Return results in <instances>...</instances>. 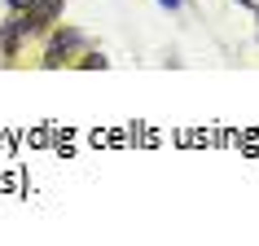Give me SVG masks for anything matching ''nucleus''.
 Masks as SVG:
<instances>
[{
	"mask_svg": "<svg viewBox=\"0 0 259 246\" xmlns=\"http://www.w3.org/2000/svg\"><path fill=\"white\" fill-rule=\"evenodd\" d=\"M62 14V0H35V14H31V22L40 27V22H49V18Z\"/></svg>",
	"mask_w": 259,
	"mask_h": 246,
	"instance_id": "f257e3e1",
	"label": "nucleus"
},
{
	"mask_svg": "<svg viewBox=\"0 0 259 246\" xmlns=\"http://www.w3.org/2000/svg\"><path fill=\"white\" fill-rule=\"evenodd\" d=\"M163 5H167V9H171V5H180V0H163Z\"/></svg>",
	"mask_w": 259,
	"mask_h": 246,
	"instance_id": "20e7f679",
	"label": "nucleus"
},
{
	"mask_svg": "<svg viewBox=\"0 0 259 246\" xmlns=\"http://www.w3.org/2000/svg\"><path fill=\"white\" fill-rule=\"evenodd\" d=\"M242 5H250V9H259V0H242Z\"/></svg>",
	"mask_w": 259,
	"mask_h": 246,
	"instance_id": "7ed1b4c3",
	"label": "nucleus"
},
{
	"mask_svg": "<svg viewBox=\"0 0 259 246\" xmlns=\"http://www.w3.org/2000/svg\"><path fill=\"white\" fill-rule=\"evenodd\" d=\"M9 5H14V9H31V5H35V0H9Z\"/></svg>",
	"mask_w": 259,
	"mask_h": 246,
	"instance_id": "f03ea898",
	"label": "nucleus"
}]
</instances>
